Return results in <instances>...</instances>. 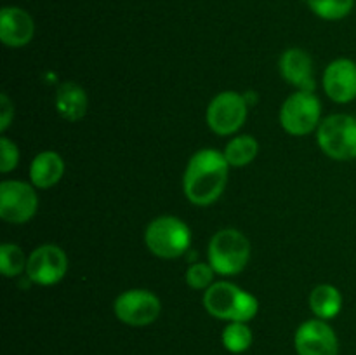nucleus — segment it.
I'll return each mask as SVG.
<instances>
[{
  "label": "nucleus",
  "instance_id": "f257e3e1",
  "mask_svg": "<svg viewBox=\"0 0 356 355\" xmlns=\"http://www.w3.org/2000/svg\"><path fill=\"white\" fill-rule=\"evenodd\" d=\"M229 164L225 153L216 148H202L191 155L183 174V190L188 200L198 207H207L225 191Z\"/></svg>",
  "mask_w": 356,
  "mask_h": 355
},
{
  "label": "nucleus",
  "instance_id": "f03ea898",
  "mask_svg": "<svg viewBox=\"0 0 356 355\" xmlns=\"http://www.w3.org/2000/svg\"><path fill=\"white\" fill-rule=\"evenodd\" d=\"M204 308L219 320L249 322L259 312V301L232 282H216L205 289Z\"/></svg>",
  "mask_w": 356,
  "mask_h": 355
},
{
  "label": "nucleus",
  "instance_id": "7ed1b4c3",
  "mask_svg": "<svg viewBox=\"0 0 356 355\" xmlns=\"http://www.w3.org/2000/svg\"><path fill=\"white\" fill-rule=\"evenodd\" d=\"M209 265L219 275H236L250 260V242L240 230L225 228L212 235L207 247Z\"/></svg>",
  "mask_w": 356,
  "mask_h": 355
},
{
  "label": "nucleus",
  "instance_id": "20e7f679",
  "mask_svg": "<svg viewBox=\"0 0 356 355\" xmlns=\"http://www.w3.org/2000/svg\"><path fill=\"white\" fill-rule=\"evenodd\" d=\"M146 247L162 260L181 258L191 246V232L183 219L176 216H159L145 232Z\"/></svg>",
  "mask_w": 356,
  "mask_h": 355
},
{
  "label": "nucleus",
  "instance_id": "39448f33",
  "mask_svg": "<svg viewBox=\"0 0 356 355\" xmlns=\"http://www.w3.org/2000/svg\"><path fill=\"white\" fill-rule=\"evenodd\" d=\"M316 143L330 159H356V117L348 113L327 117L316 129Z\"/></svg>",
  "mask_w": 356,
  "mask_h": 355
},
{
  "label": "nucleus",
  "instance_id": "423d86ee",
  "mask_svg": "<svg viewBox=\"0 0 356 355\" xmlns=\"http://www.w3.org/2000/svg\"><path fill=\"white\" fill-rule=\"evenodd\" d=\"M249 113V101L235 90L216 94L207 106L205 120L209 129L218 136H232L238 131Z\"/></svg>",
  "mask_w": 356,
  "mask_h": 355
},
{
  "label": "nucleus",
  "instance_id": "0eeeda50",
  "mask_svg": "<svg viewBox=\"0 0 356 355\" xmlns=\"http://www.w3.org/2000/svg\"><path fill=\"white\" fill-rule=\"evenodd\" d=\"M322 104L315 93L298 90L284 101L280 108V124L291 136H306L318 129Z\"/></svg>",
  "mask_w": 356,
  "mask_h": 355
},
{
  "label": "nucleus",
  "instance_id": "6e6552de",
  "mask_svg": "<svg viewBox=\"0 0 356 355\" xmlns=\"http://www.w3.org/2000/svg\"><path fill=\"white\" fill-rule=\"evenodd\" d=\"M113 312L120 322L132 327H145L155 322L162 312L159 296L148 289H129L113 303Z\"/></svg>",
  "mask_w": 356,
  "mask_h": 355
},
{
  "label": "nucleus",
  "instance_id": "1a4fd4ad",
  "mask_svg": "<svg viewBox=\"0 0 356 355\" xmlns=\"http://www.w3.org/2000/svg\"><path fill=\"white\" fill-rule=\"evenodd\" d=\"M38 209V197L33 187L24 181L7 180L0 183V218L13 225L28 223Z\"/></svg>",
  "mask_w": 356,
  "mask_h": 355
},
{
  "label": "nucleus",
  "instance_id": "9d476101",
  "mask_svg": "<svg viewBox=\"0 0 356 355\" xmlns=\"http://www.w3.org/2000/svg\"><path fill=\"white\" fill-rule=\"evenodd\" d=\"M68 271V256L56 244H44L31 251L26 263V275L37 285H54Z\"/></svg>",
  "mask_w": 356,
  "mask_h": 355
},
{
  "label": "nucleus",
  "instance_id": "9b49d317",
  "mask_svg": "<svg viewBox=\"0 0 356 355\" xmlns=\"http://www.w3.org/2000/svg\"><path fill=\"white\" fill-rule=\"evenodd\" d=\"M298 355H337L339 340L327 320L312 319L302 322L294 334Z\"/></svg>",
  "mask_w": 356,
  "mask_h": 355
},
{
  "label": "nucleus",
  "instance_id": "f8f14e48",
  "mask_svg": "<svg viewBox=\"0 0 356 355\" xmlns=\"http://www.w3.org/2000/svg\"><path fill=\"white\" fill-rule=\"evenodd\" d=\"M323 90L336 103L344 104L356 100V63L339 58L329 63L323 72Z\"/></svg>",
  "mask_w": 356,
  "mask_h": 355
},
{
  "label": "nucleus",
  "instance_id": "ddd939ff",
  "mask_svg": "<svg viewBox=\"0 0 356 355\" xmlns=\"http://www.w3.org/2000/svg\"><path fill=\"white\" fill-rule=\"evenodd\" d=\"M278 70L287 84L298 90L315 93V73H313V59L305 49L291 47L282 52L278 59Z\"/></svg>",
  "mask_w": 356,
  "mask_h": 355
},
{
  "label": "nucleus",
  "instance_id": "4468645a",
  "mask_svg": "<svg viewBox=\"0 0 356 355\" xmlns=\"http://www.w3.org/2000/svg\"><path fill=\"white\" fill-rule=\"evenodd\" d=\"M35 24L30 14L21 7L7 6L0 10V40L7 47H23L30 44Z\"/></svg>",
  "mask_w": 356,
  "mask_h": 355
},
{
  "label": "nucleus",
  "instance_id": "2eb2a0df",
  "mask_svg": "<svg viewBox=\"0 0 356 355\" xmlns=\"http://www.w3.org/2000/svg\"><path fill=\"white\" fill-rule=\"evenodd\" d=\"M63 174H65V162L61 155L52 150L40 152L31 160L30 181L33 187L42 188V190L52 188L61 181Z\"/></svg>",
  "mask_w": 356,
  "mask_h": 355
},
{
  "label": "nucleus",
  "instance_id": "dca6fc26",
  "mask_svg": "<svg viewBox=\"0 0 356 355\" xmlns=\"http://www.w3.org/2000/svg\"><path fill=\"white\" fill-rule=\"evenodd\" d=\"M56 110L65 120L79 122L87 111V94L79 84L65 82L56 90Z\"/></svg>",
  "mask_w": 356,
  "mask_h": 355
},
{
  "label": "nucleus",
  "instance_id": "f3484780",
  "mask_svg": "<svg viewBox=\"0 0 356 355\" xmlns=\"http://www.w3.org/2000/svg\"><path fill=\"white\" fill-rule=\"evenodd\" d=\"M309 308L316 319L330 320L343 308V294L332 284H320L309 294Z\"/></svg>",
  "mask_w": 356,
  "mask_h": 355
},
{
  "label": "nucleus",
  "instance_id": "a211bd4d",
  "mask_svg": "<svg viewBox=\"0 0 356 355\" xmlns=\"http://www.w3.org/2000/svg\"><path fill=\"white\" fill-rule=\"evenodd\" d=\"M257 152H259V143H257V139L250 134L235 136V138L226 145V148L222 150L229 167L249 166V164L256 159Z\"/></svg>",
  "mask_w": 356,
  "mask_h": 355
},
{
  "label": "nucleus",
  "instance_id": "6ab92c4d",
  "mask_svg": "<svg viewBox=\"0 0 356 355\" xmlns=\"http://www.w3.org/2000/svg\"><path fill=\"white\" fill-rule=\"evenodd\" d=\"M222 345L232 354H243L252 345V331L247 322H229L222 331Z\"/></svg>",
  "mask_w": 356,
  "mask_h": 355
},
{
  "label": "nucleus",
  "instance_id": "aec40b11",
  "mask_svg": "<svg viewBox=\"0 0 356 355\" xmlns=\"http://www.w3.org/2000/svg\"><path fill=\"white\" fill-rule=\"evenodd\" d=\"M315 16L325 21L344 19L353 10L355 0H306Z\"/></svg>",
  "mask_w": 356,
  "mask_h": 355
},
{
  "label": "nucleus",
  "instance_id": "412c9836",
  "mask_svg": "<svg viewBox=\"0 0 356 355\" xmlns=\"http://www.w3.org/2000/svg\"><path fill=\"white\" fill-rule=\"evenodd\" d=\"M28 258L16 244H2L0 246V271L3 277L13 278L26 271Z\"/></svg>",
  "mask_w": 356,
  "mask_h": 355
},
{
  "label": "nucleus",
  "instance_id": "4be33fe9",
  "mask_svg": "<svg viewBox=\"0 0 356 355\" xmlns=\"http://www.w3.org/2000/svg\"><path fill=\"white\" fill-rule=\"evenodd\" d=\"M214 268L209 263H191L186 270V284L191 289H207L214 281Z\"/></svg>",
  "mask_w": 356,
  "mask_h": 355
},
{
  "label": "nucleus",
  "instance_id": "5701e85b",
  "mask_svg": "<svg viewBox=\"0 0 356 355\" xmlns=\"http://www.w3.org/2000/svg\"><path fill=\"white\" fill-rule=\"evenodd\" d=\"M17 162H19V150H17L16 143L3 136L0 139V173H10L16 169Z\"/></svg>",
  "mask_w": 356,
  "mask_h": 355
},
{
  "label": "nucleus",
  "instance_id": "b1692460",
  "mask_svg": "<svg viewBox=\"0 0 356 355\" xmlns=\"http://www.w3.org/2000/svg\"><path fill=\"white\" fill-rule=\"evenodd\" d=\"M14 118V104L7 94L0 96V131L6 132Z\"/></svg>",
  "mask_w": 356,
  "mask_h": 355
}]
</instances>
